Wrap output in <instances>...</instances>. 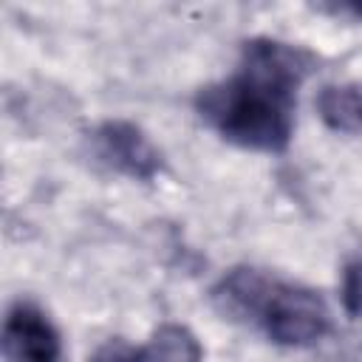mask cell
<instances>
[{"instance_id":"6da1fadb","label":"cell","mask_w":362,"mask_h":362,"mask_svg":"<svg viewBox=\"0 0 362 362\" xmlns=\"http://www.w3.org/2000/svg\"><path fill=\"white\" fill-rule=\"evenodd\" d=\"M311 57L280 40H249L232 79L198 93V113L232 144L280 153L294 130V96Z\"/></svg>"},{"instance_id":"7a4b0ae2","label":"cell","mask_w":362,"mask_h":362,"mask_svg":"<svg viewBox=\"0 0 362 362\" xmlns=\"http://www.w3.org/2000/svg\"><path fill=\"white\" fill-rule=\"evenodd\" d=\"M257 325H263L277 345L303 348L328 331V308L317 291L277 280Z\"/></svg>"},{"instance_id":"3957f363","label":"cell","mask_w":362,"mask_h":362,"mask_svg":"<svg viewBox=\"0 0 362 362\" xmlns=\"http://www.w3.org/2000/svg\"><path fill=\"white\" fill-rule=\"evenodd\" d=\"M3 356L6 362H59V334L37 305L17 303L8 308L3 322Z\"/></svg>"},{"instance_id":"277c9868","label":"cell","mask_w":362,"mask_h":362,"mask_svg":"<svg viewBox=\"0 0 362 362\" xmlns=\"http://www.w3.org/2000/svg\"><path fill=\"white\" fill-rule=\"evenodd\" d=\"M96 150L113 170L139 181H150L161 170V153L130 122H105L96 130Z\"/></svg>"},{"instance_id":"5b68a950","label":"cell","mask_w":362,"mask_h":362,"mask_svg":"<svg viewBox=\"0 0 362 362\" xmlns=\"http://www.w3.org/2000/svg\"><path fill=\"white\" fill-rule=\"evenodd\" d=\"M274 277L263 274L260 269H232L221 283L212 288V300L221 314L229 320H243V322H260V314L266 308V300L274 288Z\"/></svg>"},{"instance_id":"8992f818","label":"cell","mask_w":362,"mask_h":362,"mask_svg":"<svg viewBox=\"0 0 362 362\" xmlns=\"http://www.w3.org/2000/svg\"><path fill=\"white\" fill-rule=\"evenodd\" d=\"M320 119L345 136L362 133V88L359 85H325L317 96Z\"/></svg>"},{"instance_id":"52a82bcc","label":"cell","mask_w":362,"mask_h":362,"mask_svg":"<svg viewBox=\"0 0 362 362\" xmlns=\"http://www.w3.org/2000/svg\"><path fill=\"white\" fill-rule=\"evenodd\" d=\"M139 354L141 362H204V351L195 334L175 322L161 325L150 342L139 348Z\"/></svg>"},{"instance_id":"ba28073f","label":"cell","mask_w":362,"mask_h":362,"mask_svg":"<svg viewBox=\"0 0 362 362\" xmlns=\"http://www.w3.org/2000/svg\"><path fill=\"white\" fill-rule=\"evenodd\" d=\"M342 305L351 317H362V255L342 272Z\"/></svg>"},{"instance_id":"9c48e42d","label":"cell","mask_w":362,"mask_h":362,"mask_svg":"<svg viewBox=\"0 0 362 362\" xmlns=\"http://www.w3.org/2000/svg\"><path fill=\"white\" fill-rule=\"evenodd\" d=\"M90 362H141V354L139 348L122 342V339H110L107 345H102Z\"/></svg>"}]
</instances>
